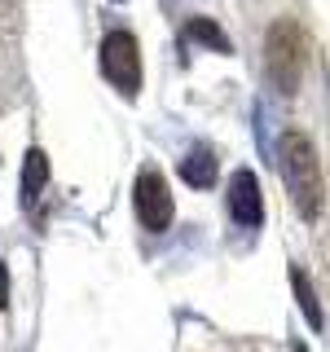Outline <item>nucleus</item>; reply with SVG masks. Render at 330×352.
<instances>
[{
    "label": "nucleus",
    "mask_w": 330,
    "mask_h": 352,
    "mask_svg": "<svg viewBox=\"0 0 330 352\" xmlns=\"http://www.w3.org/2000/svg\"><path fill=\"white\" fill-rule=\"evenodd\" d=\"M291 282H295V300H300L308 326H322V304H317V291H313V282H308V273L300 269V264L291 269Z\"/></svg>",
    "instance_id": "8"
},
{
    "label": "nucleus",
    "mask_w": 330,
    "mask_h": 352,
    "mask_svg": "<svg viewBox=\"0 0 330 352\" xmlns=\"http://www.w3.org/2000/svg\"><path fill=\"white\" fill-rule=\"evenodd\" d=\"M264 53H269V71H273V80H278V88L295 93L300 71H304V53H308V40H304L300 22H273L269 49Z\"/></svg>",
    "instance_id": "2"
},
{
    "label": "nucleus",
    "mask_w": 330,
    "mask_h": 352,
    "mask_svg": "<svg viewBox=\"0 0 330 352\" xmlns=\"http://www.w3.org/2000/svg\"><path fill=\"white\" fill-rule=\"evenodd\" d=\"M185 36L198 40V44H207V49H216V53H229L225 31H220L216 22H207V18H190V22H185Z\"/></svg>",
    "instance_id": "9"
},
{
    "label": "nucleus",
    "mask_w": 330,
    "mask_h": 352,
    "mask_svg": "<svg viewBox=\"0 0 330 352\" xmlns=\"http://www.w3.org/2000/svg\"><path fill=\"white\" fill-rule=\"evenodd\" d=\"M132 203H137V220L150 229V234H163V229L172 225V194H168V181H163L154 168H146L137 176Z\"/></svg>",
    "instance_id": "4"
},
{
    "label": "nucleus",
    "mask_w": 330,
    "mask_h": 352,
    "mask_svg": "<svg viewBox=\"0 0 330 352\" xmlns=\"http://www.w3.org/2000/svg\"><path fill=\"white\" fill-rule=\"evenodd\" d=\"M291 352H308V348H304V344H295V348H291Z\"/></svg>",
    "instance_id": "11"
},
{
    "label": "nucleus",
    "mask_w": 330,
    "mask_h": 352,
    "mask_svg": "<svg viewBox=\"0 0 330 352\" xmlns=\"http://www.w3.org/2000/svg\"><path fill=\"white\" fill-rule=\"evenodd\" d=\"M181 176L194 185V190H207V185L216 181V154L207 146H194L190 154H185V163H181Z\"/></svg>",
    "instance_id": "6"
},
{
    "label": "nucleus",
    "mask_w": 330,
    "mask_h": 352,
    "mask_svg": "<svg viewBox=\"0 0 330 352\" xmlns=\"http://www.w3.org/2000/svg\"><path fill=\"white\" fill-rule=\"evenodd\" d=\"M282 176H286V190H291V203L300 207L304 220H313L322 212V168H317V150L304 132H286L282 150H278Z\"/></svg>",
    "instance_id": "1"
},
{
    "label": "nucleus",
    "mask_w": 330,
    "mask_h": 352,
    "mask_svg": "<svg viewBox=\"0 0 330 352\" xmlns=\"http://www.w3.org/2000/svg\"><path fill=\"white\" fill-rule=\"evenodd\" d=\"M102 71L124 97H132L141 88V49L128 31H110L102 40Z\"/></svg>",
    "instance_id": "3"
},
{
    "label": "nucleus",
    "mask_w": 330,
    "mask_h": 352,
    "mask_svg": "<svg viewBox=\"0 0 330 352\" xmlns=\"http://www.w3.org/2000/svg\"><path fill=\"white\" fill-rule=\"evenodd\" d=\"M9 304V273H5V264H0V308Z\"/></svg>",
    "instance_id": "10"
},
{
    "label": "nucleus",
    "mask_w": 330,
    "mask_h": 352,
    "mask_svg": "<svg viewBox=\"0 0 330 352\" xmlns=\"http://www.w3.org/2000/svg\"><path fill=\"white\" fill-rule=\"evenodd\" d=\"M44 181H49V154L44 150H27V159H22V198H36L44 190Z\"/></svg>",
    "instance_id": "7"
},
{
    "label": "nucleus",
    "mask_w": 330,
    "mask_h": 352,
    "mask_svg": "<svg viewBox=\"0 0 330 352\" xmlns=\"http://www.w3.org/2000/svg\"><path fill=\"white\" fill-rule=\"evenodd\" d=\"M229 216L238 225H260L264 216V198H260V181L251 168H238L234 181H229Z\"/></svg>",
    "instance_id": "5"
}]
</instances>
